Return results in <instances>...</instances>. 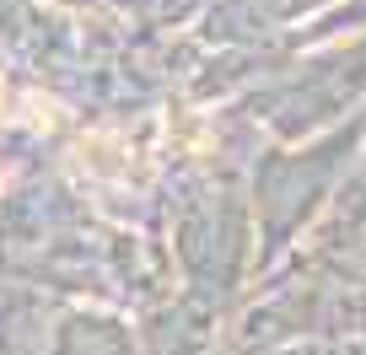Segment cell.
Wrapping results in <instances>:
<instances>
[{
    "label": "cell",
    "instance_id": "obj_1",
    "mask_svg": "<svg viewBox=\"0 0 366 355\" xmlns=\"http://www.w3.org/2000/svg\"><path fill=\"white\" fill-rule=\"evenodd\" d=\"M0 108H6V86H0Z\"/></svg>",
    "mask_w": 366,
    "mask_h": 355
}]
</instances>
